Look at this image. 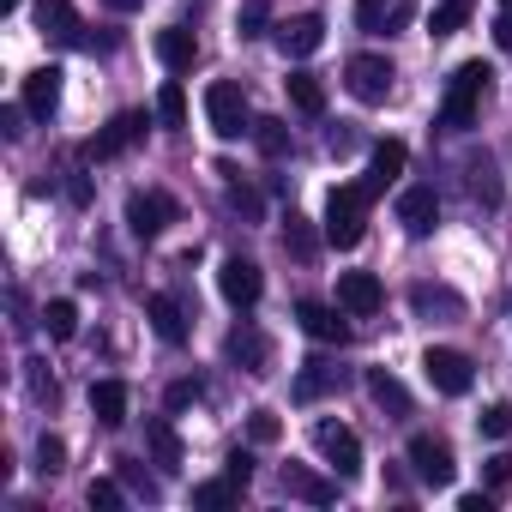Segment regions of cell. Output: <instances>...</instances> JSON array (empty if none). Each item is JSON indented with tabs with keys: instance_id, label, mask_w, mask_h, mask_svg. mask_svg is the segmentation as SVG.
Masks as SVG:
<instances>
[{
	"instance_id": "cell-1",
	"label": "cell",
	"mask_w": 512,
	"mask_h": 512,
	"mask_svg": "<svg viewBox=\"0 0 512 512\" xmlns=\"http://www.w3.org/2000/svg\"><path fill=\"white\" fill-rule=\"evenodd\" d=\"M488 61H464L458 73H452V85H446V103H440V127L446 133H464L470 121H476V109H482V97H488Z\"/></svg>"
},
{
	"instance_id": "cell-2",
	"label": "cell",
	"mask_w": 512,
	"mask_h": 512,
	"mask_svg": "<svg viewBox=\"0 0 512 512\" xmlns=\"http://www.w3.org/2000/svg\"><path fill=\"white\" fill-rule=\"evenodd\" d=\"M368 181L362 187H332V199H326V241L332 247H356L362 241V223H368Z\"/></svg>"
},
{
	"instance_id": "cell-3",
	"label": "cell",
	"mask_w": 512,
	"mask_h": 512,
	"mask_svg": "<svg viewBox=\"0 0 512 512\" xmlns=\"http://www.w3.org/2000/svg\"><path fill=\"white\" fill-rule=\"evenodd\" d=\"M205 121H211V133H217V139H241V133H253V115H247L241 85L217 79V85L205 91Z\"/></svg>"
},
{
	"instance_id": "cell-4",
	"label": "cell",
	"mask_w": 512,
	"mask_h": 512,
	"mask_svg": "<svg viewBox=\"0 0 512 512\" xmlns=\"http://www.w3.org/2000/svg\"><path fill=\"white\" fill-rule=\"evenodd\" d=\"M404 458H410L416 482H428V488H452V476H458V464H452V446H446V440H434V434H410Z\"/></svg>"
},
{
	"instance_id": "cell-5",
	"label": "cell",
	"mask_w": 512,
	"mask_h": 512,
	"mask_svg": "<svg viewBox=\"0 0 512 512\" xmlns=\"http://www.w3.org/2000/svg\"><path fill=\"white\" fill-rule=\"evenodd\" d=\"M344 85H350L356 103H386V97H392V61H386V55H350Z\"/></svg>"
},
{
	"instance_id": "cell-6",
	"label": "cell",
	"mask_w": 512,
	"mask_h": 512,
	"mask_svg": "<svg viewBox=\"0 0 512 512\" xmlns=\"http://www.w3.org/2000/svg\"><path fill=\"white\" fill-rule=\"evenodd\" d=\"M422 374H428V386H434L440 398H464L470 380H476V374H470V356H464V350H440V344L422 356Z\"/></svg>"
},
{
	"instance_id": "cell-7",
	"label": "cell",
	"mask_w": 512,
	"mask_h": 512,
	"mask_svg": "<svg viewBox=\"0 0 512 512\" xmlns=\"http://www.w3.org/2000/svg\"><path fill=\"white\" fill-rule=\"evenodd\" d=\"M314 446H320V458H326L344 482L362 470V440H356V428H344V422H320V428H314Z\"/></svg>"
},
{
	"instance_id": "cell-8",
	"label": "cell",
	"mask_w": 512,
	"mask_h": 512,
	"mask_svg": "<svg viewBox=\"0 0 512 512\" xmlns=\"http://www.w3.org/2000/svg\"><path fill=\"white\" fill-rule=\"evenodd\" d=\"M145 127H151V121H145V109H127V115H115V121H109V127H103V133H97L91 145H85V157H97V163H109V157H121V151H133V145L145 139Z\"/></svg>"
},
{
	"instance_id": "cell-9",
	"label": "cell",
	"mask_w": 512,
	"mask_h": 512,
	"mask_svg": "<svg viewBox=\"0 0 512 512\" xmlns=\"http://www.w3.org/2000/svg\"><path fill=\"white\" fill-rule=\"evenodd\" d=\"M175 217H181V211H175L169 193H133V199H127V229H133L139 241H157Z\"/></svg>"
},
{
	"instance_id": "cell-10",
	"label": "cell",
	"mask_w": 512,
	"mask_h": 512,
	"mask_svg": "<svg viewBox=\"0 0 512 512\" xmlns=\"http://www.w3.org/2000/svg\"><path fill=\"white\" fill-rule=\"evenodd\" d=\"M217 290H223V302H229V308H253V302L266 296V272L253 266V260H223Z\"/></svg>"
},
{
	"instance_id": "cell-11",
	"label": "cell",
	"mask_w": 512,
	"mask_h": 512,
	"mask_svg": "<svg viewBox=\"0 0 512 512\" xmlns=\"http://www.w3.org/2000/svg\"><path fill=\"white\" fill-rule=\"evenodd\" d=\"M37 31L61 49H85V25L73 13V0H37Z\"/></svg>"
},
{
	"instance_id": "cell-12",
	"label": "cell",
	"mask_w": 512,
	"mask_h": 512,
	"mask_svg": "<svg viewBox=\"0 0 512 512\" xmlns=\"http://www.w3.org/2000/svg\"><path fill=\"white\" fill-rule=\"evenodd\" d=\"M272 37H278V49H284L290 61H302V55H314V49L326 43V19H320V13H296V19H284Z\"/></svg>"
},
{
	"instance_id": "cell-13",
	"label": "cell",
	"mask_w": 512,
	"mask_h": 512,
	"mask_svg": "<svg viewBox=\"0 0 512 512\" xmlns=\"http://www.w3.org/2000/svg\"><path fill=\"white\" fill-rule=\"evenodd\" d=\"M380 302H386V290H380L374 272H344V278H338V308H344V314L368 320V314H380Z\"/></svg>"
},
{
	"instance_id": "cell-14",
	"label": "cell",
	"mask_w": 512,
	"mask_h": 512,
	"mask_svg": "<svg viewBox=\"0 0 512 512\" xmlns=\"http://www.w3.org/2000/svg\"><path fill=\"white\" fill-rule=\"evenodd\" d=\"M410 0H356V25L368 31V37H392V31H404L410 25Z\"/></svg>"
},
{
	"instance_id": "cell-15",
	"label": "cell",
	"mask_w": 512,
	"mask_h": 512,
	"mask_svg": "<svg viewBox=\"0 0 512 512\" xmlns=\"http://www.w3.org/2000/svg\"><path fill=\"white\" fill-rule=\"evenodd\" d=\"M61 79H67L61 67H37V73L25 79V91H19V103L31 109V121H49V115L61 109Z\"/></svg>"
},
{
	"instance_id": "cell-16",
	"label": "cell",
	"mask_w": 512,
	"mask_h": 512,
	"mask_svg": "<svg viewBox=\"0 0 512 512\" xmlns=\"http://www.w3.org/2000/svg\"><path fill=\"white\" fill-rule=\"evenodd\" d=\"M398 223L422 241V235H434V223H440V199H434V187H404L398 193Z\"/></svg>"
},
{
	"instance_id": "cell-17",
	"label": "cell",
	"mask_w": 512,
	"mask_h": 512,
	"mask_svg": "<svg viewBox=\"0 0 512 512\" xmlns=\"http://www.w3.org/2000/svg\"><path fill=\"white\" fill-rule=\"evenodd\" d=\"M296 326H302L314 344H350V326H344L338 308H326V302H296Z\"/></svg>"
},
{
	"instance_id": "cell-18",
	"label": "cell",
	"mask_w": 512,
	"mask_h": 512,
	"mask_svg": "<svg viewBox=\"0 0 512 512\" xmlns=\"http://www.w3.org/2000/svg\"><path fill=\"white\" fill-rule=\"evenodd\" d=\"M223 350H229V362H241L247 374H266V368H272V344H266L260 326H235Z\"/></svg>"
},
{
	"instance_id": "cell-19",
	"label": "cell",
	"mask_w": 512,
	"mask_h": 512,
	"mask_svg": "<svg viewBox=\"0 0 512 512\" xmlns=\"http://www.w3.org/2000/svg\"><path fill=\"white\" fill-rule=\"evenodd\" d=\"M404 163H410L404 139H380V145H374V157H368V193H386V187L404 175Z\"/></svg>"
},
{
	"instance_id": "cell-20",
	"label": "cell",
	"mask_w": 512,
	"mask_h": 512,
	"mask_svg": "<svg viewBox=\"0 0 512 512\" xmlns=\"http://www.w3.org/2000/svg\"><path fill=\"white\" fill-rule=\"evenodd\" d=\"M344 386V368H332L326 356H314V362H302V374H296V404H320L326 392H338Z\"/></svg>"
},
{
	"instance_id": "cell-21",
	"label": "cell",
	"mask_w": 512,
	"mask_h": 512,
	"mask_svg": "<svg viewBox=\"0 0 512 512\" xmlns=\"http://www.w3.org/2000/svg\"><path fill=\"white\" fill-rule=\"evenodd\" d=\"M410 308H416L422 320H434V314H440V320H464V296L446 290V284H416V290H410Z\"/></svg>"
},
{
	"instance_id": "cell-22",
	"label": "cell",
	"mask_w": 512,
	"mask_h": 512,
	"mask_svg": "<svg viewBox=\"0 0 512 512\" xmlns=\"http://www.w3.org/2000/svg\"><path fill=\"white\" fill-rule=\"evenodd\" d=\"M157 61H163L169 73H187V67L199 61V43H193V31H187V25H169V31H157Z\"/></svg>"
},
{
	"instance_id": "cell-23",
	"label": "cell",
	"mask_w": 512,
	"mask_h": 512,
	"mask_svg": "<svg viewBox=\"0 0 512 512\" xmlns=\"http://www.w3.org/2000/svg\"><path fill=\"white\" fill-rule=\"evenodd\" d=\"M284 494H296V500H308V506H332V500H338V482H326V476H314V470H302V464H284Z\"/></svg>"
},
{
	"instance_id": "cell-24",
	"label": "cell",
	"mask_w": 512,
	"mask_h": 512,
	"mask_svg": "<svg viewBox=\"0 0 512 512\" xmlns=\"http://www.w3.org/2000/svg\"><path fill=\"white\" fill-rule=\"evenodd\" d=\"M145 314H151V332H157L163 344H187V314H181L175 296H151Z\"/></svg>"
},
{
	"instance_id": "cell-25",
	"label": "cell",
	"mask_w": 512,
	"mask_h": 512,
	"mask_svg": "<svg viewBox=\"0 0 512 512\" xmlns=\"http://www.w3.org/2000/svg\"><path fill=\"white\" fill-rule=\"evenodd\" d=\"M368 398H374L392 422H404V416H410V392H404V380H392L386 368H368Z\"/></svg>"
},
{
	"instance_id": "cell-26",
	"label": "cell",
	"mask_w": 512,
	"mask_h": 512,
	"mask_svg": "<svg viewBox=\"0 0 512 512\" xmlns=\"http://www.w3.org/2000/svg\"><path fill=\"white\" fill-rule=\"evenodd\" d=\"M241 494H247V482H241V476H229V470H223V476H211V482H193V506H199V512H223V506H235Z\"/></svg>"
},
{
	"instance_id": "cell-27",
	"label": "cell",
	"mask_w": 512,
	"mask_h": 512,
	"mask_svg": "<svg viewBox=\"0 0 512 512\" xmlns=\"http://www.w3.org/2000/svg\"><path fill=\"white\" fill-rule=\"evenodd\" d=\"M91 416H97L103 428H121V422H127V386H121V380H97V386H91Z\"/></svg>"
},
{
	"instance_id": "cell-28",
	"label": "cell",
	"mask_w": 512,
	"mask_h": 512,
	"mask_svg": "<svg viewBox=\"0 0 512 512\" xmlns=\"http://www.w3.org/2000/svg\"><path fill=\"white\" fill-rule=\"evenodd\" d=\"M145 446H151V458H157L163 470H175V464H181V434H175V422H169V416L145 422Z\"/></svg>"
},
{
	"instance_id": "cell-29",
	"label": "cell",
	"mask_w": 512,
	"mask_h": 512,
	"mask_svg": "<svg viewBox=\"0 0 512 512\" xmlns=\"http://www.w3.org/2000/svg\"><path fill=\"white\" fill-rule=\"evenodd\" d=\"M290 103H296L302 115H326V85H320L314 73H290Z\"/></svg>"
},
{
	"instance_id": "cell-30",
	"label": "cell",
	"mask_w": 512,
	"mask_h": 512,
	"mask_svg": "<svg viewBox=\"0 0 512 512\" xmlns=\"http://www.w3.org/2000/svg\"><path fill=\"white\" fill-rule=\"evenodd\" d=\"M43 326H49V338H55V344H67V338L79 332V308L61 296V302H49V308H43Z\"/></svg>"
},
{
	"instance_id": "cell-31",
	"label": "cell",
	"mask_w": 512,
	"mask_h": 512,
	"mask_svg": "<svg viewBox=\"0 0 512 512\" xmlns=\"http://www.w3.org/2000/svg\"><path fill=\"white\" fill-rule=\"evenodd\" d=\"M157 121H163V127H187V91H181L175 79L157 91Z\"/></svg>"
},
{
	"instance_id": "cell-32",
	"label": "cell",
	"mask_w": 512,
	"mask_h": 512,
	"mask_svg": "<svg viewBox=\"0 0 512 512\" xmlns=\"http://www.w3.org/2000/svg\"><path fill=\"white\" fill-rule=\"evenodd\" d=\"M199 398H205V386H199L193 374H181V380H169V392H163V410H169V416H181V410H193Z\"/></svg>"
},
{
	"instance_id": "cell-33",
	"label": "cell",
	"mask_w": 512,
	"mask_h": 512,
	"mask_svg": "<svg viewBox=\"0 0 512 512\" xmlns=\"http://www.w3.org/2000/svg\"><path fill=\"white\" fill-rule=\"evenodd\" d=\"M253 139H260V151L278 163V157H290V127L284 121H253Z\"/></svg>"
},
{
	"instance_id": "cell-34",
	"label": "cell",
	"mask_w": 512,
	"mask_h": 512,
	"mask_svg": "<svg viewBox=\"0 0 512 512\" xmlns=\"http://www.w3.org/2000/svg\"><path fill=\"white\" fill-rule=\"evenodd\" d=\"M464 19H470V0H440V7H434V19H428V31H434V37H452Z\"/></svg>"
},
{
	"instance_id": "cell-35",
	"label": "cell",
	"mask_w": 512,
	"mask_h": 512,
	"mask_svg": "<svg viewBox=\"0 0 512 512\" xmlns=\"http://www.w3.org/2000/svg\"><path fill=\"white\" fill-rule=\"evenodd\" d=\"M284 247L296 253V260H314V247H320V241H314L308 217H296V211H290V223H284Z\"/></svg>"
},
{
	"instance_id": "cell-36",
	"label": "cell",
	"mask_w": 512,
	"mask_h": 512,
	"mask_svg": "<svg viewBox=\"0 0 512 512\" xmlns=\"http://www.w3.org/2000/svg\"><path fill=\"white\" fill-rule=\"evenodd\" d=\"M476 428H482L488 440H506V434H512V404H488V410L476 416Z\"/></svg>"
},
{
	"instance_id": "cell-37",
	"label": "cell",
	"mask_w": 512,
	"mask_h": 512,
	"mask_svg": "<svg viewBox=\"0 0 512 512\" xmlns=\"http://www.w3.org/2000/svg\"><path fill=\"white\" fill-rule=\"evenodd\" d=\"M61 464H67V446H61L55 434H43V440H37V470H43V476H55Z\"/></svg>"
},
{
	"instance_id": "cell-38",
	"label": "cell",
	"mask_w": 512,
	"mask_h": 512,
	"mask_svg": "<svg viewBox=\"0 0 512 512\" xmlns=\"http://www.w3.org/2000/svg\"><path fill=\"white\" fill-rule=\"evenodd\" d=\"M85 500L103 506V512H115V506H121V482H115V476H97V482L85 488Z\"/></svg>"
},
{
	"instance_id": "cell-39",
	"label": "cell",
	"mask_w": 512,
	"mask_h": 512,
	"mask_svg": "<svg viewBox=\"0 0 512 512\" xmlns=\"http://www.w3.org/2000/svg\"><path fill=\"white\" fill-rule=\"evenodd\" d=\"M247 434H253V440H260V446H272V440L284 434V422H278L272 410H253V416H247Z\"/></svg>"
},
{
	"instance_id": "cell-40",
	"label": "cell",
	"mask_w": 512,
	"mask_h": 512,
	"mask_svg": "<svg viewBox=\"0 0 512 512\" xmlns=\"http://www.w3.org/2000/svg\"><path fill=\"white\" fill-rule=\"evenodd\" d=\"M223 175H229V205H235L241 217H260V193L241 187V181H235V169H223Z\"/></svg>"
},
{
	"instance_id": "cell-41",
	"label": "cell",
	"mask_w": 512,
	"mask_h": 512,
	"mask_svg": "<svg viewBox=\"0 0 512 512\" xmlns=\"http://www.w3.org/2000/svg\"><path fill=\"white\" fill-rule=\"evenodd\" d=\"M25 115H31L25 103H13V109H0V133H7V139H19V133H25Z\"/></svg>"
},
{
	"instance_id": "cell-42",
	"label": "cell",
	"mask_w": 512,
	"mask_h": 512,
	"mask_svg": "<svg viewBox=\"0 0 512 512\" xmlns=\"http://www.w3.org/2000/svg\"><path fill=\"white\" fill-rule=\"evenodd\" d=\"M266 25V0H247V13H241V37H260Z\"/></svg>"
},
{
	"instance_id": "cell-43",
	"label": "cell",
	"mask_w": 512,
	"mask_h": 512,
	"mask_svg": "<svg viewBox=\"0 0 512 512\" xmlns=\"http://www.w3.org/2000/svg\"><path fill=\"white\" fill-rule=\"evenodd\" d=\"M512 482V458L500 452V458H488V488H506Z\"/></svg>"
},
{
	"instance_id": "cell-44",
	"label": "cell",
	"mask_w": 512,
	"mask_h": 512,
	"mask_svg": "<svg viewBox=\"0 0 512 512\" xmlns=\"http://www.w3.org/2000/svg\"><path fill=\"white\" fill-rule=\"evenodd\" d=\"M25 368H31V392H37V398H55V380L43 374V362H25Z\"/></svg>"
},
{
	"instance_id": "cell-45",
	"label": "cell",
	"mask_w": 512,
	"mask_h": 512,
	"mask_svg": "<svg viewBox=\"0 0 512 512\" xmlns=\"http://www.w3.org/2000/svg\"><path fill=\"white\" fill-rule=\"evenodd\" d=\"M229 476H241V482H253V458L247 452H229V464H223Z\"/></svg>"
},
{
	"instance_id": "cell-46",
	"label": "cell",
	"mask_w": 512,
	"mask_h": 512,
	"mask_svg": "<svg viewBox=\"0 0 512 512\" xmlns=\"http://www.w3.org/2000/svg\"><path fill=\"white\" fill-rule=\"evenodd\" d=\"M458 512H494V494H464Z\"/></svg>"
},
{
	"instance_id": "cell-47",
	"label": "cell",
	"mask_w": 512,
	"mask_h": 512,
	"mask_svg": "<svg viewBox=\"0 0 512 512\" xmlns=\"http://www.w3.org/2000/svg\"><path fill=\"white\" fill-rule=\"evenodd\" d=\"M494 43H500V49H512V13H500V19H494Z\"/></svg>"
},
{
	"instance_id": "cell-48",
	"label": "cell",
	"mask_w": 512,
	"mask_h": 512,
	"mask_svg": "<svg viewBox=\"0 0 512 512\" xmlns=\"http://www.w3.org/2000/svg\"><path fill=\"white\" fill-rule=\"evenodd\" d=\"M103 7H109V13H139L145 0H103Z\"/></svg>"
},
{
	"instance_id": "cell-49",
	"label": "cell",
	"mask_w": 512,
	"mask_h": 512,
	"mask_svg": "<svg viewBox=\"0 0 512 512\" xmlns=\"http://www.w3.org/2000/svg\"><path fill=\"white\" fill-rule=\"evenodd\" d=\"M19 7H25V0H0V19H13Z\"/></svg>"
},
{
	"instance_id": "cell-50",
	"label": "cell",
	"mask_w": 512,
	"mask_h": 512,
	"mask_svg": "<svg viewBox=\"0 0 512 512\" xmlns=\"http://www.w3.org/2000/svg\"><path fill=\"white\" fill-rule=\"evenodd\" d=\"M500 13H512V0H500Z\"/></svg>"
}]
</instances>
